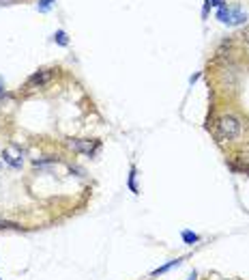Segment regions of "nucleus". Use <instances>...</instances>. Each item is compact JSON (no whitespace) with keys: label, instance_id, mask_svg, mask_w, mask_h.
I'll return each mask as SVG.
<instances>
[{"label":"nucleus","instance_id":"obj_4","mask_svg":"<svg viewBox=\"0 0 249 280\" xmlns=\"http://www.w3.org/2000/svg\"><path fill=\"white\" fill-rule=\"evenodd\" d=\"M56 78V69H39V71H34L31 78H28V82H26V91L31 93V91H37V88H43V87H47L52 80Z\"/></svg>","mask_w":249,"mask_h":280},{"label":"nucleus","instance_id":"obj_8","mask_svg":"<svg viewBox=\"0 0 249 280\" xmlns=\"http://www.w3.org/2000/svg\"><path fill=\"white\" fill-rule=\"evenodd\" d=\"M129 190H131L133 194H140V188H138V168L131 166V171H129Z\"/></svg>","mask_w":249,"mask_h":280},{"label":"nucleus","instance_id":"obj_6","mask_svg":"<svg viewBox=\"0 0 249 280\" xmlns=\"http://www.w3.org/2000/svg\"><path fill=\"white\" fill-rule=\"evenodd\" d=\"M0 158H2V162L9 164L11 168H22V164H24V151L17 147V144L4 147L2 153H0Z\"/></svg>","mask_w":249,"mask_h":280},{"label":"nucleus","instance_id":"obj_13","mask_svg":"<svg viewBox=\"0 0 249 280\" xmlns=\"http://www.w3.org/2000/svg\"><path fill=\"white\" fill-rule=\"evenodd\" d=\"M241 37H243V41H245V43H249V26H245L241 31Z\"/></svg>","mask_w":249,"mask_h":280},{"label":"nucleus","instance_id":"obj_15","mask_svg":"<svg viewBox=\"0 0 249 280\" xmlns=\"http://www.w3.org/2000/svg\"><path fill=\"white\" fill-rule=\"evenodd\" d=\"M187 280H198V274H196V272H193V274H191V276H189Z\"/></svg>","mask_w":249,"mask_h":280},{"label":"nucleus","instance_id":"obj_9","mask_svg":"<svg viewBox=\"0 0 249 280\" xmlns=\"http://www.w3.org/2000/svg\"><path fill=\"white\" fill-rule=\"evenodd\" d=\"M181 237H183V242H185L187 246H193V244L200 242V235L193 233V231H183V233H181Z\"/></svg>","mask_w":249,"mask_h":280},{"label":"nucleus","instance_id":"obj_10","mask_svg":"<svg viewBox=\"0 0 249 280\" xmlns=\"http://www.w3.org/2000/svg\"><path fill=\"white\" fill-rule=\"evenodd\" d=\"M7 228H11V231H22V227L16 222H9V220H0V231H7Z\"/></svg>","mask_w":249,"mask_h":280},{"label":"nucleus","instance_id":"obj_11","mask_svg":"<svg viewBox=\"0 0 249 280\" xmlns=\"http://www.w3.org/2000/svg\"><path fill=\"white\" fill-rule=\"evenodd\" d=\"M54 41H56V43H61V46H69L67 33H64V31H58L56 35H54Z\"/></svg>","mask_w":249,"mask_h":280},{"label":"nucleus","instance_id":"obj_1","mask_svg":"<svg viewBox=\"0 0 249 280\" xmlns=\"http://www.w3.org/2000/svg\"><path fill=\"white\" fill-rule=\"evenodd\" d=\"M215 136L219 142L226 140H238L243 136V121L234 114H221L215 121Z\"/></svg>","mask_w":249,"mask_h":280},{"label":"nucleus","instance_id":"obj_17","mask_svg":"<svg viewBox=\"0 0 249 280\" xmlns=\"http://www.w3.org/2000/svg\"><path fill=\"white\" fill-rule=\"evenodd\" d=\"M0 93H2V88H0Z\"/></svg>","mask_w":249,"mask_h":280},{"label":"nucleus","instance_id":"obj_3","mask_svg":"<svg viewBox=\"0 0 249 280\" xmlns=\"http://www.w3.org/2000/svg\"><path fill=\"white\" fill-rule=\"evenodd\" d=\"M67 144L71 151L79 153V156H88V158L97 156V153L101 151V142L94 138H71Z\"/></svg>","mask_w":249,"mask_h":280},{"label":"nucleus","instance_id":"obj_5","mask_svg":"<svg viewBox=\"0 0 249 280\" xmlns=\"http://www.w3.org/2000/svg\"><path fill=\"white\" fill-rule=\"evenodd\" d=\"M228 166H230L234 173L249 175V144H245L241 151H236L230 159H228Z\"/></svg>","mask_w":249,"mask_h":280},{"label":"nucleus","instance_id":"obj_12","mask_svg":"<svg viewBox=\"0 0 249 280\" xmlns=\"http://www.w3.org/2000/svg\"><path fill=\"white\" fill-rule=\"evenodd\" d=\"M54 0H39V11H47L49 7H52Z\"/></svg>","mask_w":249,"mask_h":280},{"label":"nucleus","instance_id":"obj_14","mask_svg":"<svg viewBox=\"0 0 249 280\" xmlns=\"http://www.w3.org/2000/svg\"><path fill=\"white\" fill-rule=\"evenodd\" d=\"M208 2H211L213 7H217V9H219V7H223V4H226V0H208Z\"/></svg>","mask_w":249,"mask_h":280},{"label":"nucleus","instance_id":"obj_16","mask_svg":"<svg viewBox=\"0 0 249 280\" xmlns=\"http://www.w3.org/2000/svg\"><path fill=\"white\" fill-rule=\"evenodd\" d=\"M2 164H4V162H2V158H0V171H2Z\"/></svg>","mask_w":249,"mask_h":280},{"label":"nucleus","instance_id":"obj_7","mask_svg":"<svg viewBox=\"0 0 249 280\" xmlns=\"http://www.w3.org/2000/svg\"><path fill=\"white\" fill-rule=\"evenodd\" d=\"M183 261H185V259H172V261H168L166 265H161V267H157V269H153L151 272V278H157V276H161V274H166V272H170L172 267H178V265H181Z\"/></svg>","mask_w":249,"mask_h":280},{"label":"nucleus","instance_id":"obj_2","mask_svg":"<svg viewBox=\"0 0 249 280\" xmlns=\"http://www.w3.org/2000/svg\"><path fill=\"white\" fill-rule=\"evenodd\" d=\"M217 19L221 24H228V26H241V24L247 22V13L241 11L238 7H228V4H223V7L217 9Z\"/></svg>","mask_w":249,"mask_h":280}]
</instances>
